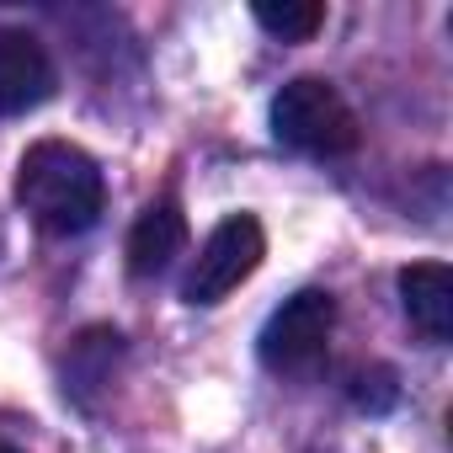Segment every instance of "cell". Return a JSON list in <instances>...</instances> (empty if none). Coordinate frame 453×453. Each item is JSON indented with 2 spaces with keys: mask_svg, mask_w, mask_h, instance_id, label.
Wrapping results in <instances>:
<instances>
[{
  "mask_svg": "<svg viewBox=\"0 0 453 453\" xmlns=\"http://www.w3.org/2000/svg\"><path fill=\"white\" fill-rule=\"evenodd\" d=\"M331 331H336V299H331V294L304 288V294L283 299V304L267 315L262 336H257L262 368L278 373V379H310V373L326 363Z\"/></svg>",
  "mask_w": 453,
  "mask_h": 453,
  "instance_id": "cell-3",
  "label": "cell"
},
{
  "mask_svg": "<svg viewBox=\"0 0 453 453\" xmlns=\"http://www.w3.org/2000/svg\"><path fill=\"white\" fill-rule=\"evenodd\" d=\"M54 96V59L49 49L22 33V27H0V118L33 112Z\"/></svg>",
  "mask_w": 453,
  "mask_h": 453,
  "instance_id": "cell-5",
  "label": "cell"
},
{
  "mask_svg": "<svg viewBox=\"0 0 453 453\" xmlns=\"http://www.w3.org/2000/svg\"><path fill=\"white\" fill-rule=\"evenodd\" d=\"M17 203L43 235H86L102 219L107 181L102 165L65 139H38L17 165Z\"/></svg>",
  "mask_w": 453,
  "mask_h": 453,
  "instance_id": "cell-1",
  "label": "cell"
},
{
  "mask_svg": "<svg viewBox=\"0 0 453 453\" xmlns=\"http://www.w3.org/2000/svg\"><path fill=\"white\" fill-rule=\"evenodd\" d=\"M395 373L389 368H357L352 373V400L363 405V411H389L395 405Z\"/></svg>",
  "mask_w": 453,
  "mask_h": 453,
  "instance_id": "cell-9",
  "label": "cell"
},
{
  "mask_svg": "<svg viewBox=\"0 0 453 453\" xmlns=\"http://www.w3.org/2000/svg\"><path fill=\"white\" fill-rule=\"evenodd\" d=\"M273 134H278V144H288L299 155H315V160H342L363 139L357 112L347 107V96L331 81H315V75H299L273 96Z\"/></svg>",
  "mask_w": 453,
  "mask_h": 453,
  "instance_id": "cell-2",
  "label": "cell"
},
{
  "mask_svg": "<svg viewBox=\"0 0 453 453\" xmlns=\"http://www.w3.org/2000/svg\"><path fill=\"white\" fill-rule=\"evenodd\" d=\"M267 257V235H262V224L251 213H230L224 224H213V235L197 246L192 257V273L181 283V299L187 304H219V299H230Z\"/></svg>",
  "mask_w": 453,
  "mask_h": 453,
  "instance_id": "cell-4",
  "label": "cell"
},
{
  "mask_svg": "<svg viewBox=\"0 0 453 453\" xmlns=\"http://www.w3.org/2000/svg\"><path fill=\"white\" fill-rule=\"evenodd\" d=\"M400 304L426 342L453 336V273L442 262H411L400 273Z\"/></svg>",
  "mask_w": 453,
  "mask_h": 453,
  "instance_id": "cell-7",
  "label": "cell"
},
{
  "mask_svg": "<svg viewBox=\"0 0 453 453\" xmlns=\"http://www.w3.org/2000/svg\"><path fill=\"white\" fill-rule=\"evenodd\" d=\"M187 251V219L171 197L150 203L139 219H134V230H128V273L134 278H155L165 273L176 257Z\"/></svg>",
  "mask_w": 453,
  "mask_h": 453,
  "instance_id": "cell-6",
  "label": "cell"
},
{
  "mask_svg": "<svg viewBox=\"0 0 453 453\" xmlns=\"http://www.w3.org/2000/svg\"><path fill=\"white\" fill-rule=\"evenodd\" d=\"M251 17H257L273 38H283V43H304V38L320 33L326 6H320V0H257Z\"/></svg>",
  "mask_w": 453,
  "mask_h": 453,
  "instance_id": "cell-8",
  "label": "cell"
},
{
  "mask_svg": "<svg viewBox=\"0 0 453 453\" xmlns=\"http://www.w3.org/2000/svg\"><path fill=\"white\" fill-rule=\"evenodd\" d=\"M0 453H17V448H6V442H0Z\"/></svg>",
  "mask_w": 453,
  "mask_h": 453,
  "instance_id": "cell-10",
  "label": "cell"
}]
</instances>
